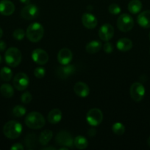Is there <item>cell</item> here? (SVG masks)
<instances>
[{
  "label": "cell",
  "mask_w": 150,
  "mask_h": 150,
  "mask_svg": "<svg viewBox=\"0 0 150 150\" xmlns=\"http://www.w3.org/2000/svg\"><path fill=\"white\" fill-rule=\"evenodd\" d=\"M82 22L85 28L89 29H94L98 24V21L95 16L91 13H84L82 16Z\"/></svg>",
  "instance_id": "16"
},
{
  "label": "cell",
  "mask_w": 150,
  "mask_h": 150,
  "mask_svg": "<svg viewBox=\"0 0 150 150\" xmlns=\"http://www.w3.org/2000/svg\"><path fill=\"white\" fill-rule=\"evenodd\" d=\"M112 130L113 133L119 136H121L125 132V127L122 123L121 122H116L113 125L112 127Z\"/></svg>",
  "instance_id": "28"
},
{
  "label": "cell",
  "mask_w": 150,
  "mask_h": 150,
  "mask_svg": "<svg viewBox=\"0 0 150 150\" xmlns=\"http://www.w3.org/2000/svg\"><path fill=\"white\" fill-rule=\"evenodd\" d=\"M88 142L85 137L82 136H78L74 140V145L78 149H85L88 147Z\"/></svg>",
  "instance_id": "25"
},
{
  "label": "cell",
  "mask_w": 150,
  "mask_h": 150,
  "mask_svg": "<svg viewBox=\"0 0 150 150\" xmlns=\"http://www.w3.org/2000/svg\"><path fill=\"white\" fill-rule=\"evenodd\" d=\"M32 99V96L29 92H25L21 96V101L24 104H29Z\"/></svg>",
  "instance_id": "32"
},
{
  "label": "cell",
  "mask_w": 150,
  "mask_h": 150,
  "mask_svg": "<svg viewBox=\"0 0 150 150\" xmlns=\"http://www.w3.org/2000/svg\"><path fill=\"white\" fill-rule=\"evenodd\" d=\"M62 117H63L62 111L59 108H54L51 111H50L48 114L47 120L49 123L55 125L60 122V120H62Z\"/></svg>",
  "instance_id": "19"
},
{
  "label": "cell",
  "mask_w": 150,
  "mask_h": 150,
  "mask_svg": "<svg viewBox=\"0 0 150 150\" xmlns=\"http://www.w3.org/2000/svg\"><path fill=\"white\" fill-rule=\"evenodd\" d=\"M108 11L110 14L112 15H118L121 12V7H119V4L116 3H113L108 7Z\"/></svg>",
  "instance_id": "31"
},
{
  "label": "cell",
  "mask_w": 150,
  "mask_h": 150,
  "mask_svg": "<svg viewBox=\"0 0 150 150\" xmlns=\"http://www.w3.org/2000/svg\"><path fill=\"white\" fill-rule=\"evenodd\" d=\"M26 35V32L22 29H17L13 32V37L16 40H22Z\"/></svg>",
  "instance_id": "30"
},
{
  "label": "cell",
  "mask_w": 150,
  "mask_h": 150,
  "mask_svg": "<svg viewBox=\"0 0 150 150\" xmlns=\"http://www.w3.org/2000/svg\"><path fill=\"white\" fill-rule=\"evenodd\" d=\"M99 37L103 41H109L113 38L114 35V28L112 25L109 23H105L102 25L99 29Z\"/></svg>",
  "instance_id": "11"
},
{
  "label": "cell",
  "mask_w": 150,
  "mask_h": 150,
  "mask_svg": "<svg viewBox=\"0 0 150 150\" xmlns=\"http://www.w3.org/2000/svg\"><path fill=\"white\" fill-rule=\"evenodd\" d=\"M39 13L38 7L35 4H28L21 11V16L25 20H32L37 18Z\"/></svg>",
  "instance_id": "10"
},
{
  "label": "cell",
  "mask_w": 150,
  "mask_h": 150,
  "mask_svg": "<svg viewBox=\"0 0 150 150\" xmlns=\"http://www.w3.org/2000/svg\"><path fill=\"white\" fill-rule=\"evenodd\" d=\"M96 134V130L94 127H91V129H89L88 131V135L90 136V137H93Z\"/></svg>",
  "instance_id": "36"
},
{
  "label": "cell",
  "mask_w": 150,
  "mask_h": 150,
  "mask_svg": "<svg viewBox=\"0 0 150 150\" xmlns=\"http://www.w3.org/2000/svg\"><path fill=\"white\" fill-rule=\"evenodd\" d=\"M26 110L24 106L21 105H16L13 109V114L16 117H22L26 114Z\"/></svg>",
  "instance_id": "29"
},
{
  "label": "cell",
  "mask_w": 150,
  "mask_h": 150,
  "mask_svg": "<svg viewBox=\"0 0 150 150\" xmlns=\"http://www.w3.org/2000/svg\"><path fill=\"white\" fill-rule=\"evenodd\" d=\"M22 55L19 49L15 47H11L6 51L4 54V60L7 65L10 67H17L21 63Z\"/></svg>",
  "instance_id": "4"
},
{
  "label": "cell",
  "mask_w": 150,
  "mask_h": 150,
  "mask_svg": "<svg viewBox=\"0 0 150 150\" xmlns=\"http://www.w3.org/2000/svg\"><path fill=\"white\" fill-rule=\"evenodd\" d=\"M32 59L36 64L44 65L48 62L49 55L44 50L41 48H36L32 51Z\"/></svg>",
  "instance_id": "12"
},
{
  "label": "cell",
  "mask_w": 150,
  "mask_h": 150,
  "mask_svg": "<svg viewBox=\"0 0 150 150\" xmlns=\"http://www.w3.org/2000/svg\"><path fill=\"white\" fill-rule=\"evenodd\" d=\"M132 46H133V44H132V40L125 38L119 39L116 43V47L118 49L123 52L129 51V50L132 49Z\"/></svg>",
  "instance_id": "20"
},
{
  "label": "cell",
  "mask_w": 150,
  "mask_h": 150,
  "mask_svg": "<svg viewBox=\"0 0 150 150\" xmlns=\"http://www.w3.org/2000/svg\"><path fill=\"white\" fill-rule=\"evenodd\" d=\"M142 9V3L140 0H131L128 4V10L132 14L140 13Z\"/></svg>",
  "instance_id": "22"
},
{
  "label": "cell",
  "mask_w": 150,
  "mask_h": 150,
  "mask_svg": "<svg viewBox=\"0 0 150 150\" xmlns=\"http://www.w3.org/2000/svg\"><path fill=\"white\" fill-rule=\"evenodd\" d=\"M52 131L49 130H46L44 131H43L42 133L40 134L39 138H38V141H39L40 144L43 146H45V145L48 144L49 142L51 141V139H52Z\"/></svg>",
  "instance_id": "24"
},
{
  "label": "cell",
  "mask_w": 150,
  "mask_h": 150,
  "mask_svg": "<svg viewBox=\"0 0 150 150\" xmlns=\"http://www.w3.org/2000/svg\"><path fill=\"white\" fill-rule=\"evenodd\" d=\"M130 96L135 102H140L145 95V88L140 82H135L130 86Z\"/></svg>",
  "instance_id": "7"
},
{
  "label": "cell",
  "mask_w": 150,
  "mask_h": 150,
  "mask_svg": "<svg viewBox=\"0 0 150 150\" xmlns=\"http://www.w3.org/2000/svg\"><path fill=\"white\" fill-rule=\"evenodd\" d=\"M25 124L28 127L31 129H41L45 125V119L44 116L39 112L32 111L29 113L25 117Z\"/></svg>",
  "instance_id": "2"
},
{
  "label": "cell",
  "mask_w": 150,
  "mask_h": 150,
  "mask_svg": "<svg viewBox=\"0 0 150 150\" xmlns=\"http://www.w3.org/2000/svg\"><path fill=\"white\" fill-rule=\"evenodd\" d=\"M1 62H2V58H1V55H0V64H1Z\"/></svg>",
  "instance_id": "42"
},
{
  "label": "cell",
  "mask_w": 150,
  "mask_h": 150,
  "mask_svg": "<svg viewBox=\"0 0 150 150\" xmlns=\"http://www.w3.org/2000/svg\"><path fill=\"white\" fill-rule=\"evenodd\" d=\"M37 138L35 134H29L24 139V144L27 148H33L37 144Z\"/></svg>",
  "instance_id": "27"
},
{
  "label": "cell",
  "mask_w": 150,
  "mask_h": 150,
  "mask_svg": "<svg viewBox=\"0 0 150 150\" xmlns=\"http://www.w3.org/2000/svg\"><path fill=\"white\" fill-rule=\"evenodd\" d=\"M86 120L88 124L92 127H96L101 124L103 120V114L99 108H91L86 115Z\"/></svg>",
  "instance_id": "6"
},
{
  "label": "cell",
  "mask_w": 150,
  "mask_h": 150,
  "mask_svg": "<svg viewBox=\"0 0 150 150\" xmlns=\"http://www.w3.org/2000/svg\"><path fill=\"white\" fill-rule=\"evenodd\" d=\"M30 1H31V0H20L21 2L23 3V4H29Z\"/></svg>",
  "instance_id": "38"
},
{
  "label": "cell",
  "mask_w": 150,
  "mask_h": 150,
  "mask_svg": "<svg viewBox=\"0 0 150 150\" xmlns=\"http://www.w3.org/2000/svg\"><path fill=\"white\" fill-rule=\"evenodd\" d=\"M15 11V5L10 0L0 1V14L4 16H11Z\"/></svg>",
  "instance_id": "15"
},
{
  "label": "cell",
  "mask_w": 150,
  "mask_h": 150,
  "mask_svg": "<svg viewBox=\"0 0 150 150\" xmlns=\"http://www.w3.org/2000/svg\"><path fill=\"white\" fill-rule=\"evenodd\" d=\"M76 71V68L72 64H66V65L60 66L56 69V74L60 79H66L69 76H72Z\"/></svg>",
  "instance_id": "13"
},
{
  "label": "cell",
  "mask_w": 150,
  "mask_h": 150,
  "mask_svg": "<svg viewBox=\"0 0 150 150\" xmlns=\"http://www.w3.org/2000/svg\"><path fill=\"white\" fill-rule=\"evenodd\" d=\"M42 149H43V150H48V149H50V150L54 149V150H55V149H56V148L52 147V146H49V147H45V148H43Z\"/></svg>",
  "instance_id": "39"
},
{
  "label": "cell",
  "mask_w": 150,
  "mask_h": 150,
  "mask_svg": "<svg viewBox=\"0 0 150 150\" xmlns=\"http://www.w3.org/2000/svg\"><path fill=\"white\" fill-rule=\"evenodd\" d=\"M34 75L38 79H42L46 75V70L43 67H36L34 70Z\"/></svg>",
  "instance_id": "33"
},
{
  "label": "cell",
  "mask_w": 150,
  "mask_h": 150,
  "mask_svg": "<svg viewBox=\"0 0 150 150\" xmlns=\"http://www.w3.org/2000/svg\"><path fill=\"white\" fill-rule=\"evenodd\" d=\"M72 58H73V54L69 48H62L57 54V60L63 65L69 64L71 62Z\"/></svg>",
  "instance_id": "14"
},
{
  "label": "cell",
  "mask_w": 150,
  "mask_h": 150,
  "mask_svg": "<svg viewBox=\"0 0 150 150\" xmlns=\"http://www.w3.org/2000/svg\"><path fill=\"white\" fill-rule=\"evenodd\" d=\"M149 40H150V32L149 34Z\"/></svg>",
  "instance_id": "43"
},
{
  "label": "cell",
  "mask_w": 150,
  "mask_h": 150,
  "mask_svg": "<svg viewBox=\"0 0 150 150\" xmlns=\"http://www.w3.org/2000/svg\"><path fill=\"white\" fill-rule=\"evenodd\" d=\"M2 35H3V31L2 29H1V28H0V38L2 37Z\"/></svg>",
  "instance_id": "40"
},
{
  "label": "cell",
  "mask_w": 150,
  "mask_h": 150,
  "mask_svg": "<svg viewBox=\"0 0 150 150\" xmlns=\"http://www.w3.org/2000/svg\"><path fill=\"white\" fill-rule=\"evenodd\" d=\"M6 49V43L3 40H0V51H4Z\"/></svg>",
  "instance_id": "37"
},
{
  "label": "cell",
  "mask_w": 150,
  "mask_h": 150,
  "mask_svg": "<svg viewBox=\"0 0 150 150\" xmlns=\"http://www.w3.org/2000/svg\"><path fill=\"white\" fill-rule=\"evenodd\" d=\"M103 48H104V52H106L107 54H110V53L113 52V49H114L113 44H112L111 42H108V41H107V42L104 43Z\"/></svg>",
  "instance_id": "34"
},
{
  "label": "cell",
  "mask_w": 150,
  "mask_h": 150,
  "mask_svg": "<svg viewBox=\"0 0 150 150\" xmlns=\"http://www.w3.org/2000/svg\"><path fill=\"white\" fill-rule=\"evenodd\" d=\"M74 91L75 94L79 98H86L90 93V89L88 85L84 82H77L74 86Z\"/></svg>",
  "instance_id": "17"
},
{
  "label": "cell",
  "mask_w": 150,
  "mask_h": 150,
  "mask_svg": "<svg viewBox=\"0 0 150 150\" xmlns=\"http://www.w3.org/2000/svg\"><path fill=\"white\" fill-rule=\"evenodd\" d=\"M102 44L98 40H93L88 42L85 46V50L89 54H96L101 50Z\"/></svg>",
  "instance_id": "21"
},
{
  "label": "cell",
  "mask_w": 150,
  "mask_h": 150,
  "mask_svg": "<svg viewBox=\"0 0 150 150\" xmlns=\"http://www.w3.org/2000/svg\"><path fill=\"white\" fill-rule=\"evenodd\" d=\"M10 149L11 150H23L24 146L21 144L16 143V144H13V146L10 147Z\"/></svg>",
  "instance_id": "35"
},
{
  "label": "cell",
  "mask_w": 150,
  "mask_h": 150,
  "mask_svg": "<svg viewBox=\"0 0 150 150\" xmlns=\"http://www.w3.org/2000/svg\"><path fill=\"white\" fill-rule=\"evenodd\" d=\"M0 93L6 98H10L14 95V89L9 83H4L0 86Z\"/></svg>",
  "instance_id": "23"
},
{
  "label": "cell",
  "mask_w": 150,
  "mask_h": 150,
  "mask_svg": "<svg viewBox=\"0 0 150 150\" xmlns=\"http://www.w3.org/2000/svg\"><path fill=\"white\" fill-rule=\"evenodd\" d=\"M22 125L19 122L9 121L3 127V133L9 139H16L21 136L22 133Z\"/></svg>",
  "instance_id": "1"
},
{
  "label": "cell",
  "mask_w": 150,
  "mask_h": 150,
  "mask_svg": "<svg viewBox=\"0 0 150 150\" xmlns=\"http://www.w3.org/2000/svg\"><path fill=\"white\" fill-rule=\"evenodd\" d=\"M13 86L17 90L24 91L28 87L29 83V77L24 73H19L13 79Z\"/></svg>",
  "instance_id": "8"
},
{
  "label": "cell",
  "mask_w": 150,
  "mask_h": 150,
  "mask_svg": "<svg viewBox=\"0 0 150 150\" xmlns=\"http://www.w3.org/2000/svg\"><path fill=\"white\" fill-rule=\"evenodd\" d=\"M56 143L59 145L66 147H72L74 144V139L71 135L66 130H61L55 137Z\"/></svg>",
  "instance_id": "9"
},
{
  "label": "cell",
  "mask_w": 150,
  "mask_h": 150,
  "mask_svg": "<svg viewBox=\"0 0 150 150\" xmlns=\"http://www.w3.org/2000/svg\"><path fill=\"white\" fill-rule=\"evenodd\" d=\"M13 77V71L7 67H4L0 70V78L4 81H10Z\"/></svg>",
  "instance_id": "26"
},
{
  "label": "cell",
  "mask_w": 150,
  "mask_h": 150,
  "mask_svg": "<svg viewBox=\"0 0 150 150\" xmlns=\"http://www.w3.org/2000/svg\"><path fill=\"white\" fill-rule=\"evenodd\" d=\"M137 21L142 28H150V10H145L140 13L137 18Z\"/></svg>",
  "instance_id": "18"
},
{
  "label": "cell",
  "mask_w": 150,
  "mask_h": 150,
  "mask_svg": "<svg viewBox=\"0 0 150 150\" xmlns=\"http://www.w3.org/2000/svg\"><path fill=\"white\" fill-rule=\"evenodd\" d=\"M147 143H148L149 146V147H150V136H149V137L148 140H147Z\"/></svg>",
  "instance_id": "41"
},
{
  "label": "cell",
  "mask_w": 150,
  "mask_h": 150,
  "mask_svg": "<svg viewBox=\"0 0 150 150\" xmlns=\"http://www.w3.org/2000/svg\"><path fill=\"white\" fill-rule=\"evenodd\" d=\"M116 24L119 30L123 32H127L133 28L134 20L129 14L123 13L118 18Z\"/></svg>",
  "instance_id": "5"
},
{
  "label": "cell",
  "mask_w": 150,
  "mask_h": 150,
  "mask_svg": "<svg viewBox=\"0 0 150 150\" xmlns=\"http://www.w3.org/2000/svg\"><path fill=\"white\" fill-rule=\"evenodd\" d=\"M44 35V29L39 23H32L28 26L26 31V36L29 41L38 42L43 38Z\"/></svg>",
  "instance_id": "3"
}]
</instances>
